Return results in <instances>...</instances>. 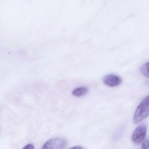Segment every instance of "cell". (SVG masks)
Instances as JSON below:
<instances>
[{
  "instance_id": "6da1fadb",
  "label": "cell",
  "mask_w": 149,
  "mask_h": 149,
  "mask_svg": "<svg viewBox=\"0 0 149 149\" xmlns=\"http://www.w3.org/2000/svg\"><path fill=\"white\" fill-rule=\"evenodd\" d=\"M149 115V95L146 97L136 109L133 117V122L137 124Z\"/></svg>"
},
{
  "instance_id": "7a4b0ae2",
  "label": "cell",
  "mask_w": 149,
  "mask_h": 149,
  "mask_svg": "<svg viewBox=\"0 0 149 149\" xmlns=\"http://www.w3.org/2000/svg\"><path fill=\"white\" fill-rule=\"evenodd\" d=\"M148 127L145 124L139 125L132 134L131 140L135 145H139L145 140L147 134Z\"/></svg>"
},
{
  "instance_id": "3957f363",
  "label": "cell",
  "mask_w": 149,
  "mask_h": 149,
  "mask_svg": "<svg viewBox=\"0 0 149 149\" xmlns=\"http://www.w3.org/2000/svg\"><path fill=\"white\" fill-rule=\"evenodd\" d=\"M66 144L67 141L63 138H52L47 141L42 149H64Z\"/></svg>"
},
{
  "instance_id": "277c9868",
  "label": "cell",
  "mask_w": 149,
  "mask_h": 149,
  "mask_svg": "<svg viewBox=\"0 0 149 149\" xmlns=\"http://www.w3.org/2000/svg\"><path fill=\"white\" fill-rule=\"evenodd\" d=\"M122 79L117 75H108L103 78V82L107 85L109 87H116L119 85L121 83Z\"/></svg>"
},
{
  "instance_id": "5b68a950",
  "label": "cell",
  "mask_w": 149,
  "mask_h": 149,
  "mask_svg": "<svg viewBox=\"0 0 149 149\" xmlns=\"http://www.w3.org/2000/svg\"><path fill=\"white\" fill-rule=\"evenodd\" d=\"M88 91L87 87H78L74 89L72 92V94L75 97H81L86 95Z\"/></svg>"
},
{
  "instance_id": "8992f818",
  "label": "cell",
  "mask_w": 149,
  "mask_h": 149,
  "mask_svg": "<svg viewBox=\"0 0 149 149\" xmlns=\"http://www.w3.org/2000/svg\"><path fill=\"white\" fill-rule=\"evenodd\" d=\"M140 71L143 76L149 78V62L144 64L141 67Z\"/></svg>"
},
{
  "instance_id": "52a82bcc",
  "label": "cell",
  "mask_w": 149,
  "mask_h": 149,
  "mask_svg": "<svg viewBox=\"0 0 149 149\" xmlns=\"http://www.w3.org/2000/svg\"><path fill=\"white\" fill-rule=\"evenodd\" d=\"M142 149H149V138L144 140L142 142L141 146Z\"/></svg>"
},
{
  "instance_id": "ba28073f",
  "label": "cell",
  "mask_w": 149,
  "mask_h": 149,
  "mask_svg": "<svg viewBox=\"0 0 149 149\" xmlns=\"http://www.w3.org/2000/svg\"><path fill=\"white\" fill-rule=\"evenodd\" d=\"M22 149H34V147L33 144H28L24 146Z\"/></svg>"
},
{
  "instance_id": "9c48e42d",
  "label": "cell",
  "mask_w": 149,
  "mask_h": 149,
  "mask_svg": "<svg viewBox=\"0 0 149 149\" xmlns=\"http://www.w3.org/2000/svg\"><path fill=\"white\" fill-rule=\"evenodd\" d=\"M70 149H85L83 147H81V146H74V147H72V148H70Z\"/></svg>"
},
{
  "instance_id": "30bf717a",
  "label": "cell",
  "mask_w": 149,
  "mask_h": 149,
  "mask_svg": "<svg viewBox=\"0 0 149 149\" xmlns=\"http://www.w3.org/2000/svg\"><path fill=\"white\" fill-rule=\"evenodd\" d=\"M145 83H146V85H149V80H147V81L145 82Z\"/></svg>"
}]
</instances>
